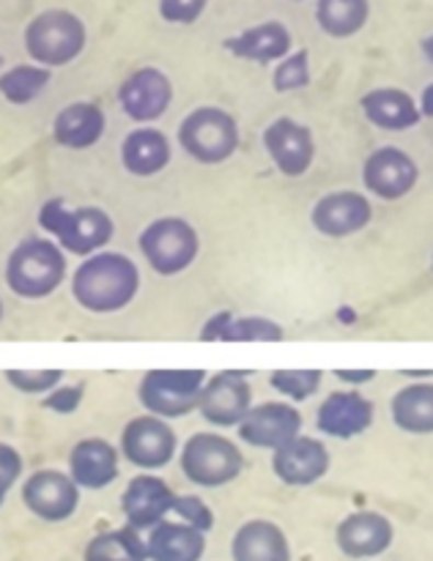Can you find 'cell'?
<instances>
[{"label": "cell", "instance_id": "obj_34", "mask_svg": "<svg viewBox=\"0 0 433 561\" xmlns=\"http://www.w3.org/2000/svg\"><path fill=\"white\" fill-rule=\"evenodd\" d=\"M272 82L277 93H290L310 85V55H307V49L285 55L277 64V69H274Z\"/></svg>", "mask_w": 433, "mask_h": 561}, {"label": "cell", "instance_id": "obj_17", "mask_svg": "<svg viewBox=\"0 0 433 561\" xmlns=\"http://www.w3.org/2000/svg\"><path fill=\"white\" fill-rule=\"evenodd\" d=\"M373 206L365 195L351 190L329 192L312 206L310 222L327 239H349L371 225Z\"/></svg>", "mask_w": 433, "mask_h": 561}, {"label": "cell", "instance_id": "obj_27", "mask_svg": "<svg viewBox=\"0 0 433 561\" xmlns=\"http://www.w3.org/2000/svg\"><path fill=\"white\" fill-rule=\"evenodd\" d=\"M362 113L384 131H406L420 124V107L414 96L400 88H373L362 96Z\"/></svg>", "mask_w": 433, "mask_h": 561}, {"label": "cell", "instance_id": "obj_42", "mask_svg": "<svg viewBox=\"0 0 433 561\" xmlns=\"http://www.w3.org/2000/svg\"><path fill=\"white\" fill-rule=\"evenodd\" d=\"M422 53H425V58L433 64V33H431V36L422 38Z\"/></svg>", "mask_w": 433, "mask_h": 561}, {"label": "cell", "instance_id": "obj_22", "mask_svg": "<svg viewBox=\"0 0 433 561\" xmlns=\"http://www.w3.org/2000/svg\"><path fill=\"white\" fill-rule=\"evenodd\" d=\"M170 159H173V148H170L168 135H162L159 129H151V126L132 129L124 137V142H121V164L135 179L159 175L168 168Z\"/></svg>", "mask_w": 433, "mask_h": 561}, {"label": "cell", "instance_id": "obj_15", "mask_svg": "<svg viewBox=\"0 0 433 561\" xmlns=\"http://www.w3.org/2000/svg\"><path fill=\"white\" fill-rule=\"evenodd\" d=\"M263 148L274 168L288 179H299L312 168L316 159V140L305 124L294 118H274L263 129Z\"/></svg>", "mask_w": 433, "mask_h": 561}, {"label": "cell", "instance_id": "obj_3", "mask_svg": "<svg viewBox=\"0 0 433 561\" xmlns=\"http://www.w3.org/2000/svg\"><path fill=\"white\" fill-rule=\"evenodd\" d=\"M66 252L53 239L20 241L5 261V285L20 299H47L66 279Z\"/></svg>", "mask_w": 433, "mask_h": 561}, {"label": "cell", "instance_id": "obj_23", "mask_svg": "<svg viewBox=\"0 0 433 561\" xmlns=\"http://www.w3.org/2000/svg\"><path fill=\"white\" fill-rule=\"evenodd\" d=\"M104 118L102 107L93 102H71L55 115L53 121V140L60 148L69 151H86V148L96 146L104 135Z\"/></svg>", "mask_w": 433, "mask_h": 561}, {"label": "cell", "instance_id": "obj_18", "mask_svg": "<svg viewBox=\"0 0 433 561\" xmlns=\"http://www.w3.org/2000/svg\"><path fill=\"white\" fill-rule=\"evenodd\" d=\"M395 540V529L389 524L387 515L371 513H351L340 520L338 531H334V542H338L340 553L354 561H373L381 553L389 551Z\"/></svg>", "mask_w": 433, "mask_h": 561}, {"label": "cell", "instance_id": "obj_45", "mask_svg": "<svg viewBox=\"0 0 433 561\" xmlns=\"http://www.w3.org/2000/svg\"><path fill=\"white\" fill-rule=\"evenodd\" d=\"M0 64H3V55H0Z\"/></svg>", "mask_w": 433, "mask_h": 561}, {"label": "cell", "instance_id": "obj_8", "mask_svg": "<svg viewBox=\"0 0 433 561\" xmlns=\"http://www.w3.org/2000/svg\"><path fill=\"white\" fill-rule=\"evenodd\" d=\"M206 370H148L137 387V400L146 414L159 420H181L197 411Z\"/></svg>", "mask_w": 433, "mask_h": 561}, {"label": "cell", "instance_id": "obj_39", "mask_svg": "<svg viewBox=\"0 0 433 561\" xmlns=\"http://www.w3.org/2000/svg\"><path fill=\"white\" fill-rule=\"evenodd\" d=\"M22 469H25L22 466V455L11 444L0 442V493L9 496L14 491L16 482L22 480Z\"/></svg>", "mask_w": 433, "mask_h": 561}, {"label": "cell", "instance_id": "obj_35", "mask_svg": "<svg viewBox=\"0 0 433 561\" xmlns=\"http://www.w3.org/2000/svg\"><path fill=\"white\" fill-rule=\"evenodd\" d=\"M5 383H9L14 392L20 394H44L47 398L49 392L64 383V370H5L3 373Z\"/></svg>", "mask_w": 433, "mask_h": 561}, {"label": "cell", "instance_id": "obj_7", "mask_svg": "<svg viewBox=\"0 0 433 561\" xmlns=\"http://www.w3.org/2000/svg\"><path fill=\"white\" fill-rule=\"evenodd\" d=\"M140 252L159 277L186 272L201 255V236L184 217H159L140 233Z\"/></svg>", "mask_w": 433, "mask_h": 561}, {"label": "cell", "instance_id": "obj_19", "mask_svg": "<svg viewBox=\"0 0 433 561\" xmlns=\"http://www.w3.org/2000/svg\"><path fill=\"white\" fill-rule=\"evenodd\" d=\"M301 436V414L290 403L252 405L241 420L239 438L255 449H280L283 444Z\"/></svg>", "mask_w": 433, "mask_h": 561}, {"label": "cell", "instance_id": "obj_36", "mask_svg": "<svg viewBox=\"0 0 433 561\" xmlns=\"http://www.w3.org/2000/svg\"><path fill=\"white\" fill-rule=\"evenodd\" d=\"M170 518L181 520V524L195 526V529L203 531V535H208L214 526V513L208 510V504L197 496H175Z\"/></svg>", "mask_w": 433, "mask_h": 561}, {"label": "cell", "instance_id": "obj_2", "mask_svg": "<svg viewBox=\"0 0 433 561\" xmlns=\"http://www.w3.org/2000/svg\"><path fill=\"white\" fill-rule=\"evenodd\" d=\"M38 228L53 236L55 244L77 257H91L102 252L115 236V222L104 208H71L64 197H49L38 208Z\"/></svg>", "mask_w": 433, "mask_h": 561}, {"label": "cell", "instance_id": "obj_37", "mask_svg": "<svg viewBox=\"0 0 433 561\" xmlns=\"http://www.w3.org/2000/svg\"><path fill=\"white\" fill-rule=\"evenodd\" d=\"M208 0H159V16L170 25H192L201 20Z\"/></svg>", "mask_w": 433, "mask_h": 561}, {"label": "cell", "instance_id": "obj_29", "mask_svg": "<svg viewBox=\"0 0 433 561\" xmlns=\"http://www.w3.org/2000/svg\"><path fill=\"white\" fill-rule=\"evenodd\" d=\"M392 422L411 436H431L433 433V383L420 381L400 389L389 403Z\"/></svg>", "mask_w": 433, "mask_h": 561}, {"label": "cell", "instance_id": "obj_4", "mask_svg": "<svg viewBox=\"0 0 433 561\" xmlns=\"http://www.w3.org/2000/svg\"><path fill=\"white\" fill-rule=\"evenodd\" d=\"M88 44L86 22L66 9H44L25 25V49L44 69L69 66Z\"/></svg>", "mask_w": 433, "mask_h": 561}, {"label": "cell", "instance_id": "obj_44", "mask_svg": "<svg viewBox=\"0 0 433 561\" xmlns=\"http://www.w3.org/2000/svg\"><path fill=\"white\" fill-rule=\"evenodd\" d=\"M3 502H5V493H0V507H3Z\"/></svg>", "mask_w": 433, "mask_h": 561}, {"label": "cell", "instance_id": "obj_24", "mask_svg": "<svg viewBox=\"0 0 433 561\" xmlns=\"http://www.w3.org/2000/svg\"><path fill=\"white\" fill-rule=\"evenodd\" d=\"M233 561H290V542L272 520H247L236 529L230 542Z\"/></svg>", "mask_w": 433, "mask_h": 561}, {"label": "cell", "instance_id": "obj_20", "mask_svg": "<svg viewBox=\"0 0 433 561\" xmlns=\"http://www.w3.org/2000/svg\"><path fill=\"white\" fill-rule=\"evenodd\" d=\"M376 405L356 389H340L332 392L321 405H318L316 425L323 436L329 438H356L373 425Z\"/></svg>", "mask_w": 433, "mask_h": 561}, {"label": "cell", "instance_id": "obj_38", "mask_svg": "<svg viewBox=\"0 0 433 561\" xmlns=\"http://www.w3.org/2000/svg\"><path fill=\"white\" fill-rule=\"evenodd\" d=\"M82 398H86V387H82V383H60L55 392H49L47 398L42 400V405L44 409L55 411V414L69 416L80 409Z\"/></svg>", "mask_w": 433, "mask_h": 561}, {"label": "cell", "instance_id": "obj_10", "mask_svg": "<svg viewBox=\"0 0 433 561\" xmlns=\"http://www.w3.org/2000/svg\"><path fill=\"white\" fill-rule=\"evenodd\" d=\"M80 488L69 474L58 469H42L33 471L25 482H22V504L27 513L36 515L44 524H64L80 507Z\"/></svg>", "mask_w": 433, "mask_h": 561}, {"label": "cell", "instance_id": "obj_30", "mask_svg": "<svg viewBox=\"0 0 433 561\" xmlns=\"http://www.w3.org/2000/svg\"><path fill=\"white\" fill-rule=\"evenodd\" d=\"M371 16V0H318L316 20L327 36L349 38L365 27Z\"/></svg>", "mask_w": 433, "mask_h": 561}, {"label": "cell", "instance_id": "obj_41", "mask_svg": "<svg viewBox=\"0 0 433 561\" xmlns=\"http://www.w3.org/2000/svg\"><path fill=\"white\" fill-rule=\"evenodd\" d=\"M338 378H343V381H349V383H365V381H373V378H376V373L373 370H362V373L338 370Z\"/></svg>", "mask_w": 433, "mask_h": 561}, {"label": "cell", "instance_id": "obj_28", "mask_svg": "<svg viewBox=\"0 0 433 561\" xmlns=\"http://www.w3.org/2000/svg\"><path fill=\"white\" fill-rule=\"evenodd\" d=\"M283 337V327L277 321H272V318H236L230 312L214 316L201 332V340H206V343H280Z\"/></svg>", "mask_w": 433, "mask_h": 561}, {"label": "cell", "instance_id": "obj_11", "mask_svg": "<svg viewBox=\"0 0 433 561\" xmlns=\"http://www.w3.org/2000/svg\"><path fill=\"white\" fill-rule=\"evenodd\" d=\"M252 409V387L247 373L223 370L206 378L197 411L214 427H239Z\"/></svg>", "mask_w": 433, "mask_h": 561}, {"label": "cell", "instance_id": "obj_16", "mask_svg": "<svg viewBox=\"0 0 433 561\" xmlns=\"http://www.w3.org/2000/svg\"><path fill=\"white\" fill-rule=\"evenodd\" d=\"M329 466H332V458H329L327 444L312 436H296L294 442L274 449L272 458L274 477L288 488L316 485L327 477Z\"/></svg>", "mask_w": 433, "mask_h": 561}, {"label": "cell", "instance_id": "obj_9", "mask_svg": "<svg viewBox=\"0 0 433 561\" xmlns=\"http://www.w3.org/2000/svg\"><path fill=\"white\" fill-rule=\"evenodd\" d=\"M121 455L140 471H159L179 455V436L170 422L140 414L121 431Z\"/></svg>", "mask_w": 433, "mask_h": 561}, {"label": "cell", "instance_id": "obj_40", "mask_svg": "<svg viewBox=\"0 0 433 561\" xmlns=\"http://www.w3.org/2000/svg\"><path fill=\"white\" fill-rule=\"evenodd\" d=\"M417 107H420L422 118H433V82H428L425 91L420 93V102H417Z\"/></svg>", "mask_w": 433, "mask_h": 561}, {"label": "cell", "instance_id": "obj_14", "mask_svg": "<svg viewBox=\"0 0 433 561\" xmlns=\"http://www.w3.org/2000/svg\"><path fill=\"white\" fill-rule=\"evenodd\" d=\"M420 181V168L403 148L384 146L373 151L362 164V184L381 201H400Z\"/></svg>", "mask_w": 433, "mask_h": 561}, {"label": "cell", "instance_id": "obj_26", "mask_svg": "<svg viewBox=\"0 0 433 561\" xmlns=\"http://www.w3.org/2000/svg\"><path fill=\"white\" fill-rule=\"evenodd\" d=\"M225 49L241 60H252V64H272V60H283L290 55V31L277 20L261 22L239 36L225 38Z\"/></svg>", "mask_w": 433, "mask_h": 561}, {"label": "cell", "instance_id": "obj_5", "mask_svg": "<svg viewBox=\"0 0 433 561\" xmlns=\"http://www.w3.org/2000/svg\"><path fill=\"white\" fill-rule=\"evenodd\" d=\"M179 146L201 164H223L239 151L241 135L233 115L214 104L195 107L179 124Z\"/></svg>", "mask_w": 433, "mask_h": 561}, {"label": "cell", "instance_id": "obj_31", "mask_svg": "<svg viewBox=\"0 0 433 561\" xmlns=\"http://www.w3.org/2000/svg\"><path fill=\"white\" fill-rule=\"evenodd\" d=\"M82 561H148L146 540L140 531L129 529H110L102 535L91 537V542L82 551Z\"/></svg>", "mask_w": 433, "mask_h": 561}, {"label": "cell", "instance_id": "obj_25", "mask_svg": "<svg viewBox=\"0 0 433 561\" xmlns=\"http://www.w3.org/2000/svg\"><path fill=\"white\" fill-rule=\"evenodd\" d=\"M148 561H201L206 553V535L195 526L168 518L146 537Z\"/></svg>", "mask_w": 433, "mask_h": 561}, {"label": "cell", "instance_id": "obj_21", "mask_svg": "<svg viewBox=\"0 0 433 561\" xmlns=\"http://www.w3.org/2000/svg\"><path fill=\"white\" fill-rule=\"evenodd\" d=\"M118 449L104 438H82L69 453L66 474L77 482L80 491H104L118 480Z\"/></svg>", "mask_w": 433, "mask_h": 561}, {"label": "cell", "instance_id": "obj_13", "mask_svg": "<svg viewBox=\"0 0 433 561\" xmlns=\"http://www.w3.org/2000/svg\"><path fill=\"white\" fill-rule=\"evenodd\" d=\"M173 488L151 471L132 477L129 485L121 493V513H124L126 526L135 531H151L153 526L168 520L173 513Z\"/></svg>", "mask_w": 433, "mask_h": 561}, {"label": "cell", "instance_id": "obj_32", "mask_svg": "<svg viewBox=\"0 0 433 561\" xmlns=\"http://www.w3.org/2000/svg\"><path fill=\"white\" fill-rule=\"evenodd\" d=\"M49 80H53V71L38 64L11 66L0 75V96L14 107H25L47 91Z\"/></svg>", "mask_w": 433, "mask_h": 561}, {"label": "cell", "instance_id": "obj_12", "mask_svg": "<svg viewBox=\"0 0 433 561\" xmlns=\"http://www.w3.org/2000/svg\"><path fill=\"white\" fill-rule=\"evenodd\" d=\"M118 104L135 124H153L173 104V82L157 66H143L121 82Z\"/></svg>", "mask_w": 433, "mask_h": 561}, {"label": "cell", "instance_id": "obj_6", "mask_svg": "<svg viewBox=\"0 0 433 561\" xmlns=\"http://www.w3.org/2000/svg\"><path fill=\"white\" fill-rule=\"evenodd\" d=\"M179 466L186 480L197 488H225L244 471L239 444L219 433H195L181 447Z\"/></svg>", "mask_w": 433, "mask_h": 561}, {"label": "cell", "instance_id": "obj_33", "mask_svg": "<svg viewBox=\"0 0 433 561\" xmlns=\"http://www.w3.org/2000/svg\"><path fill=\"white\" fill-rule=\"evenodd\" d=\"M323 373L321 370H274L269 383L277 389L283 398L301 403V400H310L312 394L321 389Z\"/></svg>", "mask_w": 433, "mask_h": 561}, {"label": "cell", "instance_id": "obj_1", "mask_svg": "<svg viewBox=\"0 0 433 561\" xmlns=\"http://www.w3.org/2000/svg\"><path fill=\"white\" fill-rule=\"evenodd\" d=\"M140 290V268L124 252L102 250L82 257L71 274V296L93 316H113L126 310Z\"/></svg>", "mask_w": 433, "mask_h": 561}, {"label": "cell", "instance_id": "obj_43", "mask_svg": "<svg viewBox=\"0 0 433 561\" xmlns=\"http://www.w3.org/2000/svg\"><path fill=\"white\" fill-rule=\"evenodd\" d=\"M0 321H3V299H0Z\"/></svg>", "mask_w": 433, "mask_h": 561}]
</instances>
